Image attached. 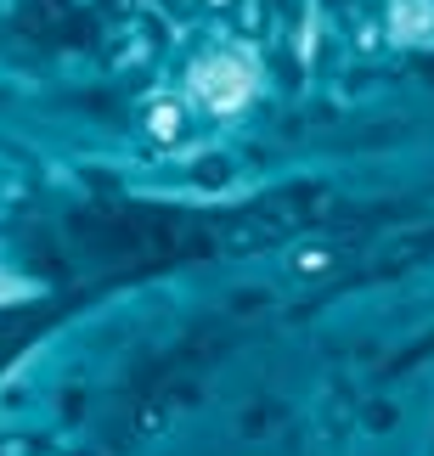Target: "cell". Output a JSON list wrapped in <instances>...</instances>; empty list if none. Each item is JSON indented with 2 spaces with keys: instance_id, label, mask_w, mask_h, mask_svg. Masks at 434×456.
Instances as JSON below:
<instances>
[{
  "instance_id": "1",
  "label": "cell",
  "mask_w": 434,
  "mask_h": 456,
  "mask_svg": "<svg viewBox=\"0 0 434 456\" xmlns=\"http://www.w3.org/2000/svg\"><path fill=\"white\" fill-rule=\"evenodd\" d=\"M192 85H198L203 108H215V113H237L242 102H249V91H254V62H249V57H237V51H220V57H209V62H198V68H192Z\"/></svg>"
},
{
  "instance_id": "2",
  "label": "cell",
  "mask_w": 434,
  "mask_h": 456,
  "mask_svg": "<svg viewBox=\"0 0 434 456\" xmlns=\"http://www.w3.org/2000/svg\"><path fill=\"white\" fill-rule=\"evenodd\" d=\"M327 265V254L322 248H305V254H293V271H305V276H316Z\"/></svg>"
},
{
  "instance_id": "3",
  "label": "cell",
  "mask_w": 434,
  "mask_h": 456,
  "mask_svg": "<svg viewBox=\"0 0 434 456\" xmlns=\"http://www.w3.org/2000/svg\"><path fill=\"white\" fill-rule=\"evenodd\" d=\"M152 130L169 142V135H176V108H159V113H152Z\"/></svg>"
}]
</instances>
